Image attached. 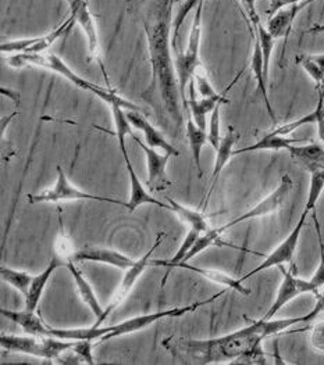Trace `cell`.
<instances>
[{"label":"cell","instance_id":"277c9868","mask_svg":"<svg viewBox=\"0 0 324 365\" xmlns=\"http://www.w3.org/2000/svg\"><path fill=\"white\" fill-rule=\"evenodd\" d=\"M203 1L199 0L196 6V11L192 19V26L189 31L188 43L184 52H174V64L178 77V85L183 99V107L188 103V98L186 96V88L189 85L191 79L196 74L198 67L201 66L199 49H201V38H202V13H203Z\"/></svg>","mask_w":324,"mask_h":365},{"label":"cell","instance_id":"7bdbcfd3","mask_svg":"<svg viewBox=\"0 0 324 365\" xmlns=\"http://www.w3.org/2000/svg\"><path fill=\"white\" fill-rule=\"evenodd\" d=\"M316 113V125H318V136L324 143V92L320 89L318 106L315 108Z\"/></svg>","mask_w":324,"mask_h":365},{"label":"cell","instance_id":"60d3db41","mask_svg":"<svg viewBox=\"0 0 324 365\" xmlns=\"http://www.w3.org/2000/svg\"><path fill=\"white\" fill-rule=\"evenodd\" d=\"M92 340H74L73 344V350L81 357L82 363L85 364L93 365L95 364V359L92 354Z\"/></svg>","mask_w":324,"mask_h":365},{"label":"cell","instance_id":"2e32d148","mask_svg":"<svg viewBox=\"0 0 324 365\" xmlns=\"http://www.w3.org/2000/svg\"><path fill=\"white\" fill-rule=\"evenodd\" d=\"M71 260L74 262H83V261H92V262H102L113 265L121 269H128L131 265L136 264V260L130 259L128 256L113 250V249H102V247H92L86 246L80 250H76Z\"/></svg>","mask_w":324,"mask_h":365},{"label":"cell","instance_id":"4dcf8cb0","mask_svg":"<svg viewBox=\"0 0 324 365\" xmlns=\"http://www.w3.org/2000/svg\"><path fill=\"white\" fill-rule=\"evenodd\" d=\"M310 171V185H309V193H308V199H306V205H305V211L312 212L324 189V164L313 167L309 170Z\"/></svg>","mask_w":324,"mask_h":365},{"label":"cell","instance_id":"f546056e","mask_svg":"<svg viewBox=\"0 0 324 365\" xmlns=\"http://www.w3.org/2000/svg\"><path fill=\"white\" fill-rule=\"evenodd\" d=\"M297 63L302 66L305 73L315 81L316 86L320 89L324 85V53L298 56Z\"/></svg>","mask_w":324,"mask_h":365},{"label":"cell","instance_id":"3957f363","mask_svg":"<svg viewBox=\"0 0 324 365\" xmlns=\"http://www.w3.org/2000/svg\"><path fill=\"white\" fill-rule=\"evenodd\" d=\"M7 64L11 66L13 68H21V67H26V66H36V67L54 71L56 74L61 76L63 78L70 81L77 88H80L85 92L92 93L96 98H99L108 107L110 106H121L126 110L141 111L139 106L123 99L121 96L117 95V92L114 89L99 86V85H96V83H93L88 79L80 77L59 56H56L54 53H17V54H14L13 57H10L7 60Z\"/></svg>","mask_w":324,"mask_h":365},{"label":"cell","instance_id":"74e56055","mask_svg":"<svg viewBox=\"0 0 324 365\" xmlns=\"http://www.w3.org/2000/svg\"><path fill=\"white\" fill-rule=\"evenodd\" d=\"M193 81H195V86H196L198 95H199L202 99L216 101V102H220V103H223V105H227V103L230 102L224 95H221V93L217 92L216 89L213 88V85L211 83V81L206 78L205 76L196 73V74L193 76Z\"/></svg>","mask_w":324,"mask_h":365},{"label":"cell","instance_id":"c3c4849f","mask_svg":"<svg viewBox=\"0 0 324 365\" xmlns=\"http://www.w3.org/2000/svg\"><path fill=\"white\" fill-rule=\"evenodd\" d=\"M277 1H278V0H270V7H269V9H271V7H274Z\"/></svg>","mask_w":324,"mask_h":365},{"label":"cell","instance_id":"7dc6e473","mask_svg":"<svg viewBox=\"0 0 324 365\" xmlns=\"http://www.w3.org/2000/svg\"><path fill=\"white\" fill-rule=\"evenodd\" d=\"M16 115H17V113L14 111V113H13V114H11V115L7 118V123H9V121H11V120H13ZM1 123H3V125H1V133H3V132H4V127H6V124H4V121H1Z\"/></svg>","mask_w":324,"mask_h":365},{"label":"cell","instance_id":"f35d334b","mask_svg":"<svg viewBox=\"0 0 324 365\" xmlns=\"http://www.w3.org/2000/svg\"><path fill=\"white\" fill-rule=\"evenodd\" d=\"M308 124H316V113L315 111H312V113H309L306 115H302L300 118L294 120V121L285 123V124H283L280 127H275L270 132L271 133H275V135H281V136H288L294 130H297L298 128H300L303 125H308Z\"/></svg>","mask_w":324,"mask_h":365},{"label":"cell","instance_id":"d4e9b609","mask_svg":"<svg viewBox=\"0 0 324 365\" xmlns=\"http://www.w3.org/2000/svg\"><path fill=\"white\" fill-rule=\"evenodd\" d=\"M66 267H67V269L70 271V274H71V277H73V279H74V282H76V285H77V289H79V292H80V294H81L83 304H86L88 309L96 317V321L101 319L102 315H103L105 309L101 306V303H99V300H98V297H96L93 289L91 287V284H89V282L86 281V278L82 275L81 271L76 267L74 261L69 260Z\"/></svg>","mask_w":324,"mask_h":365},{"label":"cell","instance_id":"836d02e7","mask_svg":"<svg viewBox=\"0 0 324 365\" xmlns=\"http://www.w3.org/2000/svg\"><path fill=\"white\" fill-rule=\"evenodd\" d=\"M312 218H313V222H315V230H316V236H318V243H319V265L315 271V274L312 275L310 278V282L316 287V289L322 290L324 287V237L322 234V227H320V222L318 220V214L316 211L313 210L312 211Z\"/></svg>","mask_w":324,"mask_h":365},{"label":"cell","instance_id":"6da1fadb","mask_svg":"<svg viewBox=\"0 0 324 365\" xmlns=\"http://www.w3.org/2000/svg\"><path fill=\"white\" fill-rule=\"evenodd\" d=\"M319 315L313 309L310 313L284 319H258L228 335L212 339H187L170 336L162 341L163 347L173 359L183 364H266L263 340L278 335L297 324H308Z\"/></svg>","mask_w":324,"mask_h":365},{"label":"cell","instance_id":"30bf717a","mask_svg":"<svg viewBox=\"0 0 324 365\" xmlns=\"http://www.w3.org/2000/svg\"><path fill=\"white\" fill-rule=\"evenodd\" d=\"M280 269L283 272V281L269 312L262 317L263 319L274 318L281 309H284L290 302H293L294 299H297L302 294L312 293L316 297L320 294V290L316 289V287L310 282V279L306 281V279L298 278L293 269H285L283 268V265L280 267Z\"/></svg>","mask_w":324,"mask_h":365},{"label":"cell","instance_id":"8d00e7d4","mask_svg":"<svg viewBox=\"0 0 324 365\" xmlns=\"http://www.w3.org/2000/svg\"><path fill=\"white\" fill-rule=\"evenodd\" d=\"M220 237H221V234H218L217 230H211V231H208V232L201 234L199 237H198V240L195 242V245L192 246V249L189 250V253L187 255L184 262H188V261L192 260L195 256L201 255L202 252H205L206 249H209V247H212V246H215V245H227V243L221 242Z\"/></svg>","mask_w":324,"mask_h":365},{"label":"cell","instance_id":"cb8c5ba5","mask_svg":"<svg viewBox=\"0 0 324 365\" xmlns=\"http://www.w3.org/2000/svg\"><path fill=\"white\" fill-rule=\"evenodd\" d=\"M186 113V135H187V140H188L189 149L193 157L196 170H198V175L199 178H202V164H201V153L202 149L205 146V143L208 142V132L199 128L196 125V123L192 118V114L188 108H184Z\"/></svg>","mask_w":324,"mask_h":365},{"label":"cell","instance_id":"d6986e66","mask_svg":"<svg viewBox=\"0 0 324 365\" xmlns=\"http://www.w3.org/2000/svg\"><path fill=\"white\" fill-rule=\"evenodd\" d=\"M250 70H252V74L255 77L256 81V85H258V91L260 92L262 95V99L265 102L266 106V110H268V114L273 121L274 125H277V117H275V113H274V108L271 106L270 98H269V92H268V82H269V77L266 76V71H265V61H263V53H262V48H260V43L255 35L253 38V52H252V58H250Z\"/></svg>","mask_w":324,"mask_h":365},{"label":"cell","instance_id":"ffe728a7","mask_svg":"<svg viewBox=\"0 0 324 365\" xmlns=\"http://www.w3.org/2000/svg\"><path fill=\"white\" fill-rule=\"evenodd\" d=\"M124 161H126V167H127V173H128V178H130V190H131V196H130V200H128L126 209L128 210L130 212H134V211H136L139 206H142V205H155V206H158V207H162V209L173 211L171 206H170L168 203L159 202L158 199H155V197L145 189V186L142 185L141 180H139L138 175H136V170H134V167H133V163H131L130 157L126 158Z\"/></svg>","mask_w":324,"mask_h":365},{"label":"cell","instance_id":"7402d4cb","mask_svg":"<svg viewBox=\"0 0 324 365\" xmlns=\"http://www.w3.org/2000/svg\"><path fill=\"white\" fill-rule=\"evenodd\" d=\"M305 139H297V138H290V136H281L268 132L263 135L262 139H259L256 143L241 148L234 150V156L243 155V153H250V152H263V150H270V152H280V150H288L291 146L302 143Z\"/></svg>","mask_w":324,"mask_h":365},{"label":"cell","instance_id":"1f68e13d","mask_svg":"<svg viewBox=\"0 0 324 365\" xmlns=\"http://www.w3.org/2000/svg\"><path fill=\"white\" fill-rule=\"evenodd\" d=\"M199 235H201V232H199L198 230L189 228V232L187 234V236H186L184 242L181 243L180 249L177 250V253H176L170 260H155V259H152V265L173 269L174 265H177V264H180V262H184L187 255L189 253V250L192 249V246L195 245V242L198 240Z\"/></svg>","mask_w":324,"mask_h":365},{"label":"cell","instance_id":"681fc988","mask_svg":"<svg viewBox=\"0 0 324 365\" xmlns=\"http://www.w3.org/2000/svg\"><path fill=\"white\" fill-rule=\"evenodd\" d=\"M173 1H174V3H181L183 0H173Z\"/></svg>","mask_w":324,"mask_h":365},{"label":"cell","instance_id":"b9f144b4","mask_svg":"<svg viewBox=\"0 0 324 365\" xmlns=\"http://www.w3.org/2000/svg\"><path fill=\"white\" fill-rule=\"evenodd\" d=\"M309 335H310L309 340H310L312 349L316 350L318 353L324 354V321H319V322L313 324Z\"/></svg>","mask_w":324,"mask_h":365},{"label":"cell","instance_id":"f6af8a7d","mask_svg":"<svg viewBox=\"0 0 324 365\" xmlns=\"http://www.w3.org/2000/svg\"><path fill=\"white\" fill-rule=\"evenodd\" d=\"M300 1H303V0H278L277 3H275V6L274 7H271L269 9V16H273V14H275L280 9H283V7H285V6H291V4H297V3H300Z\"/></svg>","mask_w":324,"mask_h":365},{"label":"cell","instance_id":"484cf974","mask_svg":"<svg viewBox=\"0 0 324 365\" xmlns=\"http://www.w3.org/2000/svg\"><path fill=\"white\" fill-rule=\"evenodd\" d=\"M0 313L7 319L13 321L19 327L23 328V331L27 335H35V336H46L48 324L35 313V312H11L1 309Z\"/></svg>","mask_w":324,"mask_h":365},{"label":"cell","instance_id":"8fae6325","mask_svg":"<svg viewBox=\"0 0 324 365\" xmlns=\"http://www.w3.org/2000/svg\"><path fill=\"white\" fill-rule=\"evenodd\" d=\"M309 212L308 211H302L300 217H299V221L297 222V225L294 227V230L290 232V235L287 236L273 252H271L269 256H266V259L262 261L256 268H253L252 271H249L248 274H245L243 278H240L243 282H245L246 279L252 278L253 275L262 272V271H266L269 268L273 267H281L283 264H287V262H291V260L294 259V255L297 252L298 243H299V239H300V234H302V230L306 224V218H308Z\"/></svg>","mask_w":324,"mask_h":365},{"label":"cell","instance_id":"d590c367","mask_svg":"<svg viewBox=\"0 0 324 365\" xmlns=\"http://www.w3.org/2000/svg\"><path fill=\"white\" fill-rule=\"evenodd\" d=\"M198 3H199V0H183V1L180 3V7H178V10H177V13H176V17H174V20H173V23H171V24H173L171 49H173L174 52L178 51L177 42H178V36H180V29H181V26L184 24V21H186L189 11H191L192 9H195V7L198 6Z\"/></svg>","mask_w":324,"mask_h":365},{"label":"cell","instance_id":"7a4b0ae2","mask_svg":"<svg viewBox=\"0 0 324 365\" xmlns=\"http://www.w3.org/2000/svg\"><path fill=\"white\" fill-rule=\"evenodd\" d=\"M173 3L163 4L155 23L143 26L152 67V81L142 96L146 98L151 95V101L158 96L164 114L170 118L176 130H180L184 123V114L181 111L183 99L170 43V13Z\"/></svg>","mask_w":324,"mask_h":365},{"label":"cell","instance_id":"e0dca14e","mask_svg":"<svg viewBox=\"0 0 324 365\" xmlns=\"http://www.w3.org/2000/svg\"><path fill=\"white\" fill-rule=\"evenodd\" d=\"M313 1H316V0H303L300 3H297V4L285 6V7L280 9L275 14H273L270 19H269V21H268V26H266V28L269 29V32L273 35V38L274 39L284 38V45H285L298 14L306 6H309Z\"/></svg>","mask_w":324,"mask_h":365},{"label":"cell","instance_id":"9c48e42d","mask_svg":"<svg viewBox=\"0 0 324 365\" xmlns=\"http://www.w3.org/2000/svg\"><path fill=\"white\" fill-rule=\"evenodd\" d=\"M163 237H164V234H159V235L156 236V242H155V245L152 246V249H151L146 255H143L139 260H136L134 265H131L128 269H126L124 278L121 279L120 285L116 289L114 294L111 296V299H110V302H108V307H106L105 312H103L102 318L98 319V321H95V324H93L95 327H101V325L108 319V315L113 313V312L128 297V294L131 293L133 287H136L138 278L146 271L148 267H152V256H153V253L156 252V249L162 245Z\"/></svg>","mask_w":324,"mask_h":365},{"label":"cell","instance_id":"e575fe53","mask_svg":"<svg viewBox=\"0 0 324 365\" xmlns=\"http://www.w3.org/2000/svg\"><path fill=\"white\" fill-rule=\"evenodd\" d=\"M255 26V35L260 43V48H262V53H263V61H265V71H266V76L269 77V67H270V58L271 53L274 49V42L275 39L273 38L269 29L266 26L262 24V21H258Z\"/></svg>","mask_w":324,"mask_h":365},{"label":"cell","instance_id":"8992f818","mask_svg":"<svg viewBox=\"0 0 324 365\" xmlns=\"http://www.w3.org/2000/svg\"><path fill=\"white\" fill-rule=\"evenodd\" d=\"M224 293H226V290H221L220 293H217V294L206 299V300L195 302V303L184 306V307H176V309L163 310V312H156V313L142 314V315H136L133 318H128V319H126V321H123L117 325H111V331L101 340L106 341V340L116 339V338H120V336H124V335H131V334H136V332H139L142 329H146L148 327L159 322L161 319L177 318V317H183L186 314L196 312L199 307H203L206 304L213 303Z\"/></svg>","mask_w":324,"mask_h":365},{"label":"cell","instance_id":"4fadbf2b","mask_svg":"<svg viewBox=\"0 0 324 365\" xmlns=\"http://www.w3.org/2000/svg\"><path fill=\"white\" fill-rule=\"evenodd\" d=\"M74 23L76 21H74L73 16H70L61 26H57L52 32L42 35V36L23 38V39L3 42L0 45V51L1 53H9V54L46 52L60 36H63L66 32L70 31V28L74 26Z\"/></svg>","mask_w":324,"mask_h":365},{"label":"cell","instance_id":"ba28073f","mask_svg":"<svg viewBox=\"0 0 324 365\" xmlns=\"http://www.w3.org/2000/svg\"><path fill=\"white\" fill-rule=\"evenodd\" d=\"M293 189H294L293 178L290 175H284L281 178V182L278 183V186L271 192L269 196H266L255 207L248 210L246 212H243L240 217H237V218L228 221L227 224L216 228L217 232L223 235V232H226L227 230H230V228H233V227H236L238 224H243V222H246V221L262 218V217H266V215H270V214L277 212L278 210L283 207V205L287 202V199L291 195Z\"/></svg>","mask_w":324,"mask_h":365},{"label":"cell","instance_id":"f1b7e54d","mask_svg":"<svg viewBox=\"0 0 324 365\" xmlns=\"http://www.w3.org/2000/svg\"><path fill=\"white\" fill-rule=\"evenodd\" d=\"M288 153L293 158L305 164L309 170L324 164V146L319 143H310L303 146L294 145L288 149Z\"/></svg>","mask_w":324,"mask_h":365},{"label":"cell","instance_id":"4316f807","mask_svg":"<svg viewBox=\"0 0 324 365\" xmlns=\"http://www.w3.org/2000/svg\"><path fill=\"white\" fill-rule=\"evenodd\" d=\"M111 115H113V123H114V132H108L116 136L118 142V148L121 152V156L126 160L128 158V150H127V136L133 135L131 130V124L127 118V110L123 108L121 106H110Z\"/></svg>","mask_w":324,"mask_h":365},{"label":"cell","instance_id":"bcb514c9","mask_svg":"<svg viewBox=\"0 0 324 365\" xmlns=\"http://www.w3.org/2000/svg\"><path fill=\"white\" fill-rule=\"evenodd\" d=\"M316 303L320 304V307H322V310L324 312V287L320 290V294L318 296V302Z\"/></svg>","mask_w":324,"mask_h":365},{"label":"cell","instance_id":"7c38bea8","mask_svg":"<svg viewBox=\"0 0 324 365\" xmlns=\"http://www.w3.org/2000/svg\"><path fill=\"white\" fill-rule=\"evenodd\" d=\"M69 4L71 7V16H73L76 24L81 26L82 32L85 34V38L88 41V48H89V52H91V57L101 67V71H102L105 81L108 82V86L110 88L108 73H106L103 60L101 57V43H99L98 29H96L93 16L89 10L88 0H69Z\"/></svg>","mask_w":324,"mask_h":365},{"label":"cell","instance_id":"5bb4252c","mask_svg":"<svg viewBox=\"0 0 324 365\" xmlns=\"http://www.w3.org/2000/svg\"><path fill=\"white\" fill-rule=\"evenodd\" d=\"M131 136L146 157V168H148L146 185H148V190H151L153 193H159L162 190H166L171 185V181L167 178V173H166V168H167V164H168V160H170L171 155L159 153L156 149L143 143L139 138H136L134 133Z\"/></svg>","mask_w":324,"mask_h":365},{"label":"cell","instance_id":"d6a6232c","mask_svg":"<svg viewBox=\"0 0 324 365\" xmlns=\"http://www.w3.org/2000/svg\"><path fill=\"white\" fill-rule=\"evenodd\" d=\"M0 277H1L3 282L20 290L24 294V297L27 296L28 290H29V287L34 279V277L29 275L26 271H17V269H13V268L4 267V265H1V268H0Z\"/></svg>","mask_w":324,"mask_h":365},{"label":"cell","instance_id":"5b68a950","mask_svg":"<svg viewBox=\"0 0 324 365\" xmlns=\"http://www.w3.org/2000/svg\"><path fill=\"white\" fill-rule=\"evenodd\" d=\"M74 340H63L52 336H17V335H0V346L10 353L27 354L35 359L59 360V357L69 349H71Z\"/></svg>","mask_w":324,"mask_h":365},{"label":"cell","instance_id":"603a6c76","mask_svg":"<svg viewBox=\"0 0 324 365\" xmlns=\"http://www.w3.org/2000/svg\"><path fill=\"white\" fill-rule=\"evenodd\" d=\"M237 140H238V133L236 132L234 128H228L227 133L221 138V142H220L218 149L216 150V160H215V167H213V173H212V183H211V187H209L208 200H209L211 195L213 193L217 180L221 175L224 167L231 160V157H234V146H236Z\"/></svg>","mask_w":324,"mask_h":365},{"label":"cell","instance_id":"52a82bcc","mask_svg":"<svg viewBox=\"0 0 324 365\" xmlns=\"http://www.w3.org/2000/svg\"><path fill=\"white\" fill-rule=\"evenodd\" d=\"M56 168H57V180H56L54 187L46 189L41 193L28 195V202L31 205L60 203V202H66V200H93V202H103V203L127 207V203H124L121 200L99 196V195H92V193L83 192L81 189L76 187L73 183L70 182L64 170L60 165H57Z\"/></svg>","mask_w":324,"mask_h":365},{"label":"cell","instance_id":"ab89813d","mask_svg":"<svg viewBox=\"0 0 324 365\" xmlns=\"http://www.w3.org/2000/svg\"><path fill=\"white\" fill-rule=\"evenodd\" d=\"M223 105H217L215 110L211 113L209 118V130H208V142L211 146L217 150L218 145L221 142V133H220V108Z\"/></svg>","mask_w":324,"mask_h":365},{"label":"cell","instance_id":"83f0119b","mask_svg":"<svg viewBox=\"0 0 324 365\" xmlns=\"http://www.w3.org/2000/svg\"><path fill=\"white\" fill-rule=\"evenodd\" d=\"M166 200L171 206L173 211L181 218V221H184L187 225H189V228L198 230L201 234L211 231V228L208 225V221H206V217L201 211L186 207V206L180 205L178 202H176L174 199L168 197V196L166 197Z\"/></svg>","mask_w":324,"mask_h":365},{"label":"cell","instance_id":"44dd1931","mask_svg":"<svg viewBox=\"0 0 324 365\" xmlns=\"http://www.w3.org/2000/svg\"><path fill=\"white\" fill-rule=\"evenodd\" d=\"M174 268H181V269H188L195 272L196 275H201L205 279L208 281H212L217 285H221V287H227V289H231V290H236L241 294L245 296H249L250 294V290L248 287H243V282L240 278H234L228 274H224L221 271H217V269H212V268H202V267H195V265H191L189 262H180L177 265H174Z\"/></svg>","mask_w":324,"mask_h":365},{"label":"cell","instance_id":"ac0fdd59","mask_svg":"<svg viewBox=\"0 0 324 365\" xmlns=\"http://www.w3.org/2000/svg\"><path fill=\"white\" fill-rule=\"evenodd\" d=\"M63 265H67V261L64 259H61L60 256L54 255V257H52V260L49 261L48 267L38 275L34 277L32 279V284L29 287L28 290L27 296H26V310L27 312H36L38 306H39V302L42 299V294L46 289V285L49 282V279L52 278V275L54 274V271Z\"/></svg>","mask_w":324,"mask_h":365},{"label":"cell","instance_id":"ee69618b","mask_svg":"<svg viewBox=\"0 0 324 365\" xmlns=\"http://www.w3.org/2000/svg\"><path fill=\"white\" fill-rule=\"evenodd\" d=\"M256 1H258V0H241V3L243 4V7H245V10H246V13H248L249 20H250L252 24H256L258 21H260L259 14H258V11H256Z\"/></svg>","mask_w":324,"mask_h":365},{"label":"cell","instance_id":"9a60e30c","mask_svg":"<svg viewBox=\"0 0 324 365\" xmlns=\"http://www.w3.org/2000/svg\"><path fill=\"white\" fill-rule=\"evenodd\" d=\"M127 118L133 127H136V130H139L143 133V138H145L148 146H151L153 149H159V150H162L163 153H168L171 156H180V152L166 139V136L161 130H156L143 117V114L141 111L127 110Z\"/></svg>","mask_w":324,"mask_h":365}]
</instances>
